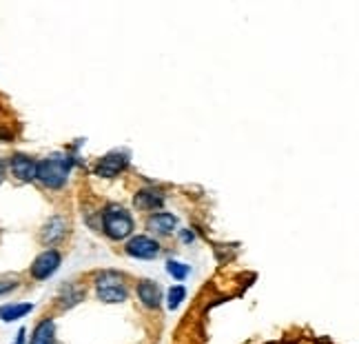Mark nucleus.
Masks as SVG:
<instances>
[{
    "label": "nucleus",
    "instance_id": "f257e3e1",
    "mask_svg": "<svg viewBox=\"0 0 359 344\" xmlns=\"http://www.w3.org/2000/svg\"><path fill=\"white\" fill-rule=\"evenodd\" d=\"M74 167V158L67 154H51L38 162L36 180L47 189H62Z\"/></svg>",
    "mask_w": 359,
    "mask_h": 344
},
{
    "label": "nucleus",
    "instance_id": "f03ea898",
    "mask_svg": "<svg viewBox=\"0 0 359 344\" xmlns=\"http://www.w3.org/2000/svg\"><path fill=\"white\" fill-rule=\"evenodd\" d=\"M133 229H135V223L131 213L124 209L122 204H107L102 209V231L107 238L111 240H127L133 236Z\"/></svg>",
    "mask_w": 359,
    "mask_h": 344
},
{
    "label": "nucleus",
    "instance_id": "7ed1b4c3",
    "mask_svg": "<svg viewBox=\"0 0 359 344\" xmlns=\"http://www.w3.org/2000/svg\"><path fill=\"white\" fill-rule=\"evenodd\" d=\"M95 293L107 305H118L129 298V284L118 271H100L95 275Z\"/></svg>",
    "mask_w": 359,
    "mask_h": 344
},
{
    "label": "nucleus",
    "instance_id": "20e7f679",
    "mask_svg": "<svg viewBox=\"0 0 359 344\" xmlns=\"http://www.w3.org/2000/svg\"><path fill=\"white\" fill-rule=\"evenodd\" d=\"M127 256L135 258V260H156L162 253V246L156 238L149 236H131L127 246H124Z\"/></svg>",
    "mask_w": 359,
    "mask_h": 344
},
{
    "label": "nucleus",
    "instance_id": "39448f33",
    "mask_svg": "<svg viewBox=\"0 0 359 344\" xmlns=\"http://www.w3.org/2000/svg\"><path fill=\"white\" fill-rule=\"evenodd\" d=\"M60 263H62V253L58 249H45L34 260L32 278L34 280H49L51 275L60 269Z\"/></svg>",
    "mask_w": 359,
    "mask_h": 344
},
{
    "label": "nucleus",
    "instance_id": "423d86ee",
    "mask_svg": "<svg viewBox=\"0 0 359 344\" xmlns=\"http://www.w3.org/2000/svg\"><path fill=\"white\" fill-rule=\"evenodd\" d=\"M129 167V154L127 151H111V154H107L98 160L95 164V176L100 178H107V180H111V178L120 176L124 169Z\"/></svg>",
    "mask_w": 359,
    "mask_h": 344
},
{
    "label": "nucleus",
    "instance_id": "0eeeda50",
    "mask_svg": "<svg viewBox=\"0 0 359 344\" xmlns=\"http://www.w3.org/2000/svg\"><path fill=\"white\" fill-rule=\"evenodd\" d=\"M9 169H11L13 178H18L20 183H34L36 171H38V162L27 154H13L9 160Z\"/></svg>",
    "mask_w": 359,
    "mask_h": 344
},
{
    "label": "nucleus",
    "instance_id": "6e6552de",
    "mask_svg": "<svg viewBox=\"0 0 359 344\" xmlns=\"http://www.w3.org/2000/svg\"><path fill=\"white\" fill-rule=\"evenodd\" d=\"M67 236V220L62 216H53L43 225V231H40V240L43 244H58L60 240H65Z\"/></svg>",
    "mask_w": 359,
    "mask_h": 344
},
{
    "label": "nucleus",
    "instance_id": "1a4fd4ad",
    "mask_svg": "<svg viewBox=\"0 0 359 344\" xmlns=\"http://www.w3.org/2000/svg\"><path fill=\"white\" fill-rule=\"evenodd\" d=\"M137 298L147 309H158L162 302V289L154 280H140L137 282Z\"/></svg>",
    "mask_w": 359,
    "mask_h": 344
},
{
    "label": "nucleus",
    "instance_id": "9d476101",
    "mask_svg": "<svg viewBox=\"0 0 359 344\" xmlns=\"http://www.w3.org/2000/svg\"><path fill=\"white\" fill-rule=\"evenodd\" d=\"M177 227V218L173 213H154L149 220H147V229L151 233H158V236H171V233L175 231Z\"/></svg>",
    "mask_w": 359,
    "mask_h": 344
},
{
    "label": "nucleus",
    "instance_id": "9b49d317",
    "mask_svg": "<svg viewBox=\"0 0 359 344\" xmlns=\"http://www.w3.org/2000/svg\"><path fill=\"white\" fill-rule=\"evenodd\" d=\"M164 194L160 189H154V187H147V189H140L135 194L133 202L137 209H144V211H154V209H160V206L164 204Z\"/></svg>",
    "mask_w": 359,
    "mask_h": 344
},
{
    "label": "nucleus",
    "instance_id": "f8f14e48",
    "mask_svg": "<svg viewBox=\"0 0 359 344\" xmlns=\"http://www.w3.org/2000/svg\"><path fill=\"white\" fill-rule=\"evenodd\" d=\"M29 344H56V322L51 318L40 320L34 329Z\"/></svg>",
    "mask_w": 359,
    "mask_h": 344
},
{
    "label": "nucleus",
    "instance_id": "ddd939ff",
    "mask_svg": "<svg viewBox=\"0 0 359 344\" xmlns=\"http://www.w3.org/2000/svg\"><path fill=\"white\" fill-rule=\"evenodd\" d=\"M34 311L32 302H18V305H3L0 307V320L3 322H16L20 318H25L27 313Z\"/></svg>",
    "mask_w": 359,
    "mask_h": 344
},
{
    "label": "nucleus",
    "instance_id": "4468645a",
    "mask_svg": "<svg viewBox=\"0 0 359 344\" xmlns=\"http://www.w3.org/2000/svg\"><path fill=\"white\" fill-rule=\"evenodd\" d=\"M85 298V289H80L76 284H67L62 289V296H60V307L69 309V307H76L78 302Z\"/></svg>",
    "mask_w": 359,
    "mask_h": 344
},
{
    "label": "nucleus",
    "instance_id": "2eb2a0df",
    "mask_svg": "<svg viewBox=\"0 0 359 344\" xmlns=\"http://www.w3.org/2000/svg\"><path fill=\"white\" fill-rule=\"evenodd\" d=\"M184 298H187V286L184 284H173L169 289V293H167V307H169V311H175L184 302Z\"/></svg>",
    "mask_w": 359,
    "mask_h": 344
},
{
    "label": "nucleus",
    "instance_id": "dca6fc26",
    "mask_svg": "<svg viewBox=\"0 0 359 344\" xmlns=\"http://www.w3.org/2000/svg\"><path fill=\"white\" fill-rule=\"evenodd\" d=\"M167 273L171 275V278H175L177 282H182V280L189 278L191 269L184 263H177V260H169V263H167Z\"/></svg>",
    "mask_w": 359,
    "mask_h": 344
},
{
    "label": "nucleus",
    "instance_id": "f3484780",
    "mask_svg": "<svg viewBox=\"0 0 359 344\" xmlns=\"http://www.w3.org/2000/svg\"><path fill=\"white\" fill-rule=\"evenodd\" d=\"M16 286H18V280L16 278H0V296L11 293Z\"/></svg>",
    "mask_w": 359,
    "mask_h": 344
},
{
    "label": "nucleus",
    "instance_id": "a211bd4d",
    "mask_svg": "<svg viewBox=\"0 0 359 344\" xmlns=\"http://www.w3.org/2000/svg\"><path fill=\"white\" fill-rule=\"evenodd\" d=\"M193 238H196V236H193V233H191L189 229L180 231V240H182V242H193Z\"/></svg>",
    "mask_w": 359,
    "mask_h": 344
},
{
    "label": "nucleus",
    "instance_id": "6ab92c4d",
    "mask_svg": "<svg viewBox=\"0 0 359 344\" xmlns=\"http://www.w3.org/2000/svg\"><path fill=\"white\" fill-rule=\"evenodd\" d=\"M25 336H27V331H25V329H20V331H18V340H16V344H25Z\"/></svg>",
    "mask_w": 359,
    "mask_h": 344
},
{
    "label": "nucleus",
    "instance_id": "aec40b11",
    "mask_svg": "<svg viewBox=\"0 0 359 344\" xmlns=\"http://www.w3.org/2000/svg\"><path fill=\"white\" fill-rule=\"evenodd\" d=\"M3 178H5V164L0 160V183H3Z\"/></svg>",
    "mask_w": 359,
    "mask_h": 344
}]
</instances>
